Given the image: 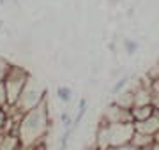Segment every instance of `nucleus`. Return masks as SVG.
<instances>
[{"label": "nucleus", "instance_id": "nucleus-1", "mask_svg": "<svg viewBox=\"0 0 159 150\" xmlns=\"http://www.w3.org/2000/svg\"><path fill=\"white\" fill-rule=\"evenodd\" d=\"M50 115L46 110V101L27 111L23 115V120L20 124V141L23 147H32V145L44 141L46 134L50 131Z\"/></svg>", "mask_w": 159, "mask_h": 150}, {"label": "nucleus", "instance_id": "nucleus-2", "mask_svg": "<svg viewBox=\"0 0 159 150\" xmlns=\"http://www.w3.org/2000/svg\"><path fill=\"white\" fill-rule=\"evenodd\" d=\"M134 134V124L125 122V124H101L97 126L94 145L97 150H108L113 147L131 143Z\"/></svg>", "mask_w": 159, "mask_h": 150}, {"label": "nucleus", "instance_id": "nucleus-3", "mask_svg": "<svg viewBox=\"0 0 159 150\" xmlns=\"http://www.w3.org/2000/svg\"><path fill=\"white\" fill-rule=\"evenodd\" d=\"M30 80V74L29 71L25 67H20V65H12L9 74H7L4 85H6V90H7V99H9V104H16L21 92L25 90L27 83Z\"/></svg>", "mask_w": 159, "mask_h": 150}, {"label": "nucleus", "instance_id": "nucleus-4", "mask_svg": "<svg viewBox=\"0 0 159 150\" xmlns=\"http://www.w3.org/2000/svg\"><path fill=\"white\" fill-rule=\"evenodd\" d=\"M43 101H46L44 90L39 87V83H35L30 78L29 83H27V87H25V90L21 92V95H20V99H18V103L14 106H16L18 110H21L23 113H27V111L37 108Z\"/></svg>", "mask_w": 159, "mask_h": 150}, {"label": "nucleus", "instance_id": "nucleus-5", "mask_svg": "<svg viewBox=\"0 0 159 150\" xmlns=\"http://www.w3.org/2000/svg\"><path fill=\"white\" fill-rule=\"evenodd\" d=\"M99 122L101 124H125V122H133V115H131V110H124L111 103L104 108Z\"/></svg>", "mask_w": 159, "mask_h": 150}, {"label": "nucleus", "instance_id": "nucleus-6", "mask_svg": "<svg viewBox=\"0 0 159 150\" xmlns=\"http://www.w3.org/2000/svg\"><path fill=\"white\" fill-rule=\"evenodd\" d=\"M145 104H152V90L150 87L140 83L134 88V106H145Z\"/></svg>", "mask_w": 159, "mask_h": 150}, {"label": "nucleus", "instance_id": "nucleus-7", "mask_svg": "<svg viewBox=\"0 0 159 150\" xmlns=\"http://www.w3.org/2000/svg\"><path fill=\"white\" fill-rule=\"evenodd\" d=\"M113 103L124 110H133L134 108V90H124L120 94H115Z\"/></svg>", "mask_w": 159, "mask_h": 150}, {"label": "nucleus", "instance_id": "nucleus-8", "mask_svg": "<svg viewBox=\"0 0 159 150\" xmlns=\"http://www.w3.org/2000/svg\"><path fill=\"white\" fill-rule=\"evenodd\" d=\"M154 104H145V106H134L133 110H131V115H133V122H143L147 120L148 117L154 115Z\"/></svg>", "mask_w": 159, "mask_h": 150}, {"label": "nucleus", "instance_id": "nucleus-9", "mask_svg": "<svg viewBox=\"0 0 159 150\" xmlns=\"http://www.w3.org/2000/svg\"><path fill=\"white\" fill-rule=\"evenodd\" d=\"M154 141V136L152 134H147V133H142V131H136L134 129V134H133V139H131V145H134L136 148H145Z\"/></svg>", "mask_w": 159, "mask_h": 150}, {"label": "nucleus", "instance_id": "nucleus-10", "mask_svg": "<svg viewBox=\"0 0 159 150\" xmlns=\"http://www.w3.org/2000/svg\"><path fill=\"white\" fill-rule=\"evenodd\" d=\"M12 67V64L7 60V58L4 57H0V83H4L7 78V74H9V71H11Z\"/></svg>", "mask_w": 159, "mask_h": 150}, {"label": "nucleus", "instance_id": "nucleus-11", "mask_svg": "<svg viewBox=\"0 0 159 150\" xmlns=\"http://www.w3.org/2000/svg\"><path fill=\"white\" fill-rule=\"evenodd\" d=\"M57 94H58V99L64 101V103H69V101H71V95H73L71 88H67V87H58Z\"/></svg>", "mask_w": 159, "mask_h": 150}, {"label": "nucleus", "instance_id": "nucleus-12", "mask_svg": "<svg viewBox=\"0 0 159 150\" xmlns=\"http://www.w3.org/2000/svg\"><path fill=\"white\" fill-rule=\"evenodd\" d=\"M9 106V99H7V90H6V85L0 83V108H6Z\"/></svg>", "mask_w": 159, "mask_h": 150}, {"label": "nucleus", "instance_id": "nucleus-13", "mask_svg": "<svg viewBox=\"0 0 159 150\" xmlns=\"http://www.w3.org/2000/svg\"><path fill=\"white\" fill-rule=\"evenodd\" d=\"M108 150H140V148H136L134 145L127 143V145H122V147H113V148H108Z\"/></svg>", "mask_w": 159, "mask_h": 150}, {"label": "nucleus", "instance_id": "nucleus-14", "mask_svg": "<svg viewBox=\"0 0 159 150\" xmlns=\"http://www.w3.org/2000/svg\"><path fill=\"white\" fill-rule=\"evenodd\" d=\"M142 150H159V141H156V139H154L148 147H145V148H142Z\"/></svg>", "mask_w": 159, "mask_h": 150}]
</instances>
